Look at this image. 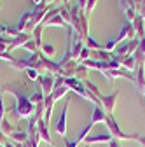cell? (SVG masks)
Returning <instances> with one entry per match:
<instances>
[{"instance_id":"cell-20","label":"cell","mask_w":145,"mask_h":147,"mask_svg":"<svg viewBox=\"0 0 145 147\" xmlns=\"http://www.w3.org/2000/svg\"><path fill=\"white\" fill-rule=\"evenodd\" d=\"M95 4H96V0H89V2L86 4V11H84V14H86V18L91 14V11H93V7H95Z\"/></svg>"},{"instance_id":"cell-26","label":"cell","mask_w":145,"mask_h":147,"mask_svg":"<svg viewBox=\"0 0 145 147\" xmlns=\"http://www.w3.org/2000/svg\"><path fill=\"white\" fill-rule=\"evenodd\" d=\"M65 145H66V147H77L75 142H72V140H65Z\"/></svg>"},{"instance_id":"cell-3","label":"cell","mask_w":145,"mask_h":147,"mask_svg":"<svg viewBox=\"0 0 145 147\" xmlns=\"http://www.w3.org/2000/svg\"><path fill=\"white\" fill-rule=\"evenodd\" d=\"M66 110H68V100L65 102L63 110H61V114H60V117L56 121V126H54V128H56V133L61 135V137L66 135Z\"/></svg>"},{"instance_id":"cell-25","label":"cell","mask_w":145,"mask_h":147,"mask_svg":"<svg viewBox=\"0 0 145 147\" xmlns=\"http://www.w3.org/2000/svg\"><path fill=\"white\" fill-rule=\"evenodd\" d=\"M108 147H121V145H119V142H117L115 138H112L110 142H108Z\"/></svg>"},{"instance_id":"cell-15","label":"cell","mask_w":145,"mask_h":147,"mask_svg":"<svg viewBox=\"0 0 145 147\" xmlns=\"http://www.w3.org/2000/svg\"><path fill=\"white\" fill-rule=\"evenodd\" d=\"M86 74H87V68H86L84 65H77V68H75V72H74V77H75V79H84Z\"/></svg>"},{"instance_id":"cell-19","label":"cell","mask_w":145,"mask_h":147,"mask_svg":"<svg viewBox=\"0 0 145 147\" xmlns=\"http://www.w3.org/2000/svg\"><path fill=\"white\" fill-rule=\"evenodd\" d=\"M89 54H91V51H89L87 47H84V49H82V53H81V56H79V60H77V61H79V63H82V61H86V60L89 58Z\"/></svg>"},{"instance_id":"cell-27","label":"cell","mask_w":145,"mask_h":147,"mask_svg":"<svg viewBox=\"0 0 145 147\" xmlns=\"http://www.w3.org/2000/svg\"><path fill=\"white\" fill-rule=\"evenodd\" d=\"M136 140H138V142H140V144H142V145L145 147V137H142V135H140V137H138Z\"/></svg>"},{"instance_id":"cell-12","label":"cell","mask_w":145,"mask_h":147,"mask_svg":"<svg viewBox=\"0 0 145 147\" xmlns=\"http://www.w3.org/2000/svg\"><path fill=\"white\" fill-rule=\"evenodd\" d=\"M93 126H95V124H91V123H89V124H86V128H84V130H82V131L79 133V137H77V138L74 140V142H75V145H79L81 142H84V138H86V137L89 135V131L93 130Z\"/></svg>"},{"instance_id":"cell-11","label":"cell","mask_w":145,"mask_h":147,"mask_svg":"<svg viewBox=\"0 0 145 147\" xmlns=\"http://www.w3.org/2000/svg\"><path fill=\"white\" fill-rule=\"evenodd\" d=\"M121 67L122 68H126V70H136V60H135V56H124V58H121Z\"/></svg>"},{"instance_id":"cell-1","label":"cell","mask_w":145,"mask_h":147,"mask_svg":"<svg viewBox=\"0 0 145 147\" xmlns=\"http://www.w3.org/2000/svg\"><path fill=\"white\" fill-rule=\"evenodd\" d=\"M4 91H9V93H12L14 95V98H16V105L11 109V116L14 117V119H25V117H30L32 116V112L35 110V105L30 102V98L28 96H25V95H21V93H17V91H14L12 88H4Z\"/></svg>"},{"instance_id":"cell-24","label":"cell","mask_w":145,"mask_h":147,"mask_svg":"<svg viewBox=\"0 0 145 147\" xmlns=\"http://www.w3.org/2000/svg\"><path fill=\"white\" fill-rule=\"evenodd\" d=\"M7 138H9V137H7V135H5V133L2 131V130H0V145H5V144L9 142Z\"/></svg>"},{"instance_id":"cell-17","label":"cell","mask_w":145,"mask_h":147,"mask_svg":"<svg viewBox=\"0 0 145 147\" xmlns=\"http://www.w3.org/2000/svg\"><path fill=\"white\" fill-rule=\"evenodd\" d=\"M23 47H25L26 51H30L32 54H33V53H37V44H35V42H33L32 39H30V40H28V42H26V44H25Z\"/></svg>"},{"instance_id":"cell-9","label":"cell","mask_w":145,"mask_h":147,"mask_svg":"<svg viewBox=\"0 0 145 147\" xmlns=\"http://www.w3.org/2000/svg\"><path fill=\"white\" fill-rule=\"evenodd\" d=\"M68 91H70V89H68V86H66V84H63V86H58V88H54V89H52L51 98L54 100V103H56V102H58L61 96H65V95L68 93Z\"/></svg>"},{"instance_id":"cell-22","label":"cell","mask_w":145,"mask_h":147,"mask_svg":"<svg viewBox=\"0 0 145 147\" xmlns=\"http://www.w3.org/2000/svg\"><path fill=\"white\" fill-rule=\"evenodd\" d=\"M4 114H5V109H4V100H2V93H0V124L4 121Z\"/></svg>"},{"instance_id":"cell-14","label":"cell","mask_w":145,"mask_h":147,"mask_svg":"<svg viewBox=\"0 0 145 147\" xmlns=\"http://www.w3.org/2000/svg\"><path fill=\"white\" fill-rule=\"evenodd\" d=\"M0 130H2V131H4V133L7 135V137H11V135H12V133L16 131V128H14L12 124H9V123H7V121L4 119V121H2V124H0Z\"/></svg>"},{"instance_id":"cell-21","label":"cell","mask_w":145,"mask_h":147,"mask_svg":"<svg viewBox=\"0 0 145 147\" xmlns=\"http://www.w3.org/2000/svg\"><path fill=\"white\" fill-rule=\"evenodd\" d=\"M25 72H26L28 79H39V74H37V70H35V68H26Z\"/></svg>"},{"instance_id":"cell-13","label":"cell","mask_w":145,"mask_h":147,"mask_svg":"<svg viewBox=\"0 0 145 147\" xmlns=\"http://www.w3.org/2000/svg\"><path fill=\"white\" fill-rule=\"evenodd\" d=\"M9 138H12L14 142L23 144V142H26V140H28V131H14Z\"/></svg>"},{"instance_id":"cell-28","label":"cell","mask_w":145,"mask_h":147,"mask_svg":"<svg viewBox=\"0 0 145 147\" xmlns=\"http://www.w3.org/2000/svg\"><path fill=\"white\" fill-rule=\"evenodd\" d=\"M4 147H16V145H14V144H12V142H7V144H5V145H4Z\"/></svg>"},{"instance_id":"cell-30","label":"cell","mask_w":145,"mask_h":147,"mask_svg":"<svg viewBox=\"0 0 145 147\" xmlns=\"http://www.w3.org/2000/svg\"><path fill=\"white\" fill-rule=\"evenodd\" d=\"M63 2H65V4H66V2H68V0H63Z\"/></svg>"},{"instance_id":"cell-4","label":"cell","mask_w":145,"mask_h":147,"mask_svg":"<svg viewBox=\"0 0 145 147\" xmlns=\"http://www.w3.org/2000/svg\"><path fill=\"white\" fill-rule=\"evenodd\" d=\"M39 86L42 89L44 96H49L54 89V77L52 76H40L39 77Z\"/></svg>"},{"instance_id":"cell-33","label":"cell","mask_w":145,"mask_h":147,"mask_svg":"<svg viewBox=\"0 0 145 147\" xmlns=\"http://www.w3.org/2000/svg\"><path fill=\"white\" fill-rule=\"evenodd\" d=\"M0 147H4V145H0Z\"/></svg>"},{"instance_id":"cell-8","label":"cell","mask_w":145,"mask_h":147,"mask_svg":"<svg viewBox=\"0 0 145 147\" xmlns=\"http://www.w3.org/2000/svg\"><path fill=\"white\" fill-rule=\"evenodd\" d=\"M105 119H107V112H103V109L100 107V105H96L95 109H93V116H91V124H96V123H105Z\"/></svg>"},{"instance_id":"cell-23","label":"cell","mask_w":145,"mask_h":147,"mask_svg":"<svg viewBox=\"0 0 145 147\" xmlns=\"http://www.w3.org/2000/svg\"><path fill=\"white\" fill-rule=\"evenodd\" d=\"M115 46H117V42H115V39H110V40H108V42H107V46H105V49H107L108 53H110V51H112V49H114Z\"/></svg>"},{"instance_id":"cell-18","label":"cell","mask_w":145,"mask_h":147,"mask_svg":"<svg viewBox=\"0 0 145 147\" xmlns=\"http://www.w3.org/2000/svg\"><path fill=\"white\" fill-rule=\"evenodd\" d=\"M42 53H46L47 56H52L54 54V46L52 44H42Z\"/></svg>"},{"instance_id":"cell-2","label":"cell","mask_w":145,"mask_h":147,"mask_svg":"<svg viewBox=\"0 0 145 147\" xmlns=\"http://www.w3.org/2000/svg\"><path fill=\"white\" fill-rule=\"evenodd\" d=\"M105 123H107V128H108V133H110L112 138H115V140H136L140 137V133H124L121 130L119 123L112 117V114H107Z\"/></svg>"},{"instance_id":"cell-31","label":"cell","mask_w":145,"mask_h":147,"mask_svg":"<svg viewBox=\"0 0 145 147\" xmlns=\"http://www.w3.org/2000/svg\"><path fill=\"white\" fill-rule=\"evenodd\" d=\"M143 95H145V89H143Z\"/></svg>"},{"instance_id":"cell-7","label":"cell","mask_w":145,"mask_h":147,"mask_svg":"<svg viewBox=\"0 0 145 147\" xmlns=\"http://www.w3.org/2000/svg\"><path fill=\"white\" fill-rule=\"evenodd\" d=\"M37 130H39V135H40V140H44L46 144H49L51 147L54 145V142L51 140V135H49V126L44 123V119H40L37 123Z\"/></svg>"},{"instance_id":"cell-5","label":"cell","mask_w":145,"mask_h":147,"mask_svg":"<svg viewBox=\"0 0 145 147\" xmlns=\"http://www.w3.org/2000/svg\"><path fill=\"white\" fill-rule=\"evenodd\" d=\"M117 96H119V91H115V93H112V95H107V96H101V98H100L101 105H103L105 110H107V114H112V110H114V107H115V102H117Z\"/></svg>"},{"instance_id":"cell-32","label":"cell","mask_w":145,"mask_h":147,"mask_svg":"<svg viewBox=\"0 0 145 147\" xmlns=\"http://www.w3.org/2000/svg\"><path fill=\"white\" fill-rule=\"evenodd\" d=\"M84 147H89V145H84Z\"/></svg>"},{"instance_id":"cell-10","label":"cell","mask_w":145,"mask_h":147,"mask_svg":"<svg viewBox=\"0 0 145 147\" xmlns=\"http://www.w3.org/2000/svg\"><path fill=\"white\" fill-rule=\"evenodd\" d=\"M131 25H133V28H135V33H138V39H143V18L138 14L135 20L131 21Z\"/></svg>"},{"instance_id":"cell-29","label":"cell","mask_w":145,"mask_h":147,"mask_svg":"<svg viewBox=\"0 0 145 147\" xmlns=\"http://www.w3.org/2000/svg\"><path fill=\"white\" fill-rule=\"evenodd\" d=\"M138 5H143V7H145V0H140V4H138ZM138 5H136V7H138Z\"/></svg>"},{"instance_id":"cell-6","label":"cell","mask_w":145,"mask_h":147,"mask_svg":"<svg viewBox=\"0 0 145 147\" xmlns=\"http://www.w3.org/2000/svg\"><path fill=\"white\" fill-rule=\"evenodd\" d=\"M112 140V135L110 133H98V135H93V137H86L84 138V144L86 145H91V144H108Z\"/></svg>"},{"instance_id":"cell-16","label":"cell","mask_w":145,"mask_h":147,"mask_svg":"<svg viewBox=\"0 0 145 147\" xmlns=\"http://www.w3.org/2000/svg\"><path fill=\"white\" fill-rule=\"evenodd\" d=\"M86 44H87V49L89 51H91V49H95V51H100L101 49V46L98 44V42H95V39H93V37H86Z\"/></svg>"}]
</instances>
